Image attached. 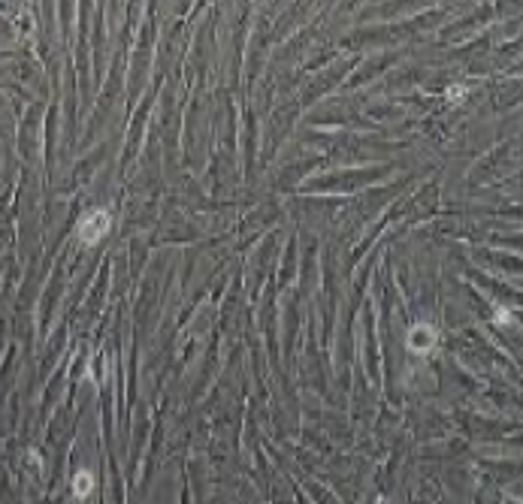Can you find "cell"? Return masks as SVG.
Returning a JSON list of instances; mask_svg holds the SVG:
<instances>
[{"instance_id": "6da1fadb", "label": "cell", "mask_w": 523, "mask_h": 504, "mask_svg": "<svg viewBox=\"0 0 523 504\" xmlns=\"http://www.w3.org/2000/svg\"><path fill=\"white\" fill-rule=\"evenodd\" d=\"M112 220L106 211H88L85 218L79 220V227H76V233H79V239L85 242V245H94V242H100L106 233H109Z\"/></svg>"}, {"instance_id": "7a4b0ae2", "label": "cell", "mask_w": 523, "mask_h": 504, "mask_svg": "<svg viewBox=\"0 0 523 504\" xmlns=\"http://www.w3.org/2000/svg\"><path fill=\"white\" fill-rule=\"evenodd\" d=\"M438 341L436 330L430 323H418L408 330V350H414V354H427V350H433Z\"/></svg>"}, {"instance_id": "3957f363", "label": "cell", "mask_w": 523, "mask_h": 504, "mask_svg": "<svg viewBox=\"0 0 523 504\" xmlns=\"http://www.w3.org/2000/svg\"><path fill=\"white\" fill-rule=\"evenodd\" d=\"M73 492H76V499H85V495L94 492V474H91L88 468L76 471V477H73Z\"/></svg>"}]
</instances>
